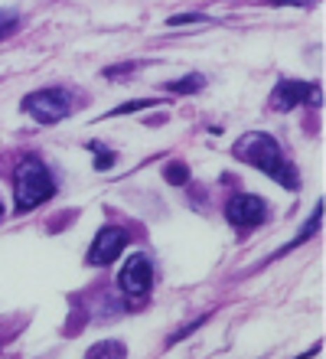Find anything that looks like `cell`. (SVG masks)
Segmentation results:
<instances>
[{"label":"cell","mask_w":326,"mask_h":359,"mask_svg":"<svg viewBox=\"0 0 326 359\" xmlns=\"http://www.w3.org/2000/svg\"><path fill=\"white\" fill-rule=\"evenodd\" d=\"M235 157L245 163H252V167H258V170L268 173L271 180H278L280 187L297 189V173H294V167L280 157V147L271 134H258V131L245 134L242 141L235 144Z\"/></svg>","instance_id":"cell-1"},{"label":"cell","mask_w":326,"mask_h":359,"mask_svg":"<svg viewBox=\"0 0 326 359\" xmlns=\"http://www.w3.org/2000/svg\"><path fill=\"white\" fill-rule=\"evenodd\" d=\"M13 189H17V212H29V209L43 206L46 199H53L56 183H53L49 170L36 161V157H29V161H23L17 167Z\"/></svg>","instance_id":"cell-2"},{"label":"cell","mask_w":326,"mask_h":359,"mask_svg":"<svg viewBox=\"0 0 326 359\" xmlns=\"http://www.w3.org/2000/svg\"><path fill=\"white\" fill-rule=\"evenodd\" d=\"M20 108L27 114H33L39 124H56L69 114L72 98H69V92H62V88H39V92H29L27 98L20 102Z\"/></svg>","instance_id":"cell-3"},{"label":"cell","mask_w":326,"mask_h":359,"mask_svg":"<svg viewBox=\"0 0 326 359\" xmlns=\"http://www.w3.org/2000/svg\"><path fill=\"white\" fill-rule=\"evenodd\" d=\"M118 284H121L124 294H134V297H144L154 284V262L147 255H130L124 262L121 274H118Z\"/></svg>","instance_id":"cell-4"},{"label":"cell","mask_w":326,"mask_h":359,"mask_svg":"<svg viewBox=\"0 0 326 359\" xmlns=\"http://www.w3.org/2000/svg\"><path fill=\"white\" fill-rule=\"evenodd\" d=\"M225 216H229V222H232V226L252 229V226H261V222H264V216H268V206H264V199L252 196V193H242V196H232V199H229Z\"/></svg>","instance_id":"cell-5"},{"label":"cell","mask_w":326,"mask_h":359,"mask_svg":"<svg viewBox=\"0 0 326 359\" xmlns=\"http://www.w3.org/2000/svg\"><path fill=\"white\" fill-rule=\"evenodd\" d=\"M128 245V232L121 226H104L92 242V252H88V265H111L114 258L124 252Z\"/></svg>","instance_id":"cell-6"},{"label":"cell","mask_w":326,"mask_h":359,"mask_svg":"<svg viewBox=\"0 0 326 359\" xmlns=\"http://www.w3.org/2000/svg\"><path fill=\"white\" fill-rule=\"evenodd\" d=\"M320 86H310V82H297V79H284L278 82V88L271 92V104L278 108V111H290V108H297L304 102H320Z\"/></svg>","instance_id":"cell-7"},{"label":"cell","mask_w":326,"mask_h":359,"mask_svg":"<svg viewBox=\"0 0 326 359\" xmlns=\"http://www.w3.org/2000/svg\"><path fill=\"white\" fill-rule=\"evenodd\" d=\"M163 180H167V183H173V187H183V183L189 180V167H186V163H179V161L167 163V167H163Z\"/></svg>","instance_id":"cell-8"},{"label":"cell","mask_w":326,"mask_h":359,"mask_svg":"<svg viewBox=\"0 0 326 359\" xmlns=\"http://www.w3.org/2000/svg\"><path fill=\"white\" fill-rule=\"evenodd\" d=\"M205 82H203V76H186V79H177V82H170V92H177V95H193V92H199Z\"/></svg>","instance_id":"cell-9"},{"label":"cell","mask_w":326,"mask_h":359,"mask_svg":"<svg viewBox=\"0 0 326 359\" xmlns=\"http://www.w3.org/2000/svg\"><path fill=\"white\" fill-rule=\"evenodd\" d=\"M98 356H128V350H124V343H95L92 350H88V359H98Z\"/></svg>","instance_id":"cell-10"},{"label":"cell","mask_w":326,"mask_h":359,"mask_svg":"<svg viewBox=\"0 0 326 359\" xmlns=\"http://www.w3.org/2000/svg\"><path fill=\"white\" fill-rule=\"evenodd\" d=\"M17 27H20V13L17 10H4V13H0V39H7Z\"/></svg>","instance_id":"cell-11"},{"label":"cell","mask_w":326,"mask_h":359,"mask_svg":"<svg viewBox=\"0 0 326 359\" xmlns=\"http://www.w3.org/2000/svg\"><path fill=\"white\" fill-rule=\"evenodd\" d=\"M205 20H209V13H173L167 23L170 27H186V23H205Z\"/></svg>","instance_id":"cell-12"},{"label":"cell","mask_w":326,"mask_h":359,"mask_svg":"<svg viewBox=\"0 0 326 359\" xmlns=\"http://www.w3.org/2000/svg\"><path fill=\"white\" fill-rule=\"evenodd\" d=\"M154 98H140V102H128V104H118L111 111V118H118V114H130V111H140V108H154Z\"/></svg>","instance_id":"cell-13"},{"label":"cell","mask_w":326,"mask_h":359,"mask_svg":"<svg viewBox=\"0 0 326 359\" xmlns=\"http://www.w3.org/2000/svg\"><path fill=\"white\" fill-rule=\"evenodd\" d=\"M88 147L98 154V161H95V170H111V167H114V154H111V151H102L98 144H88Z\"/></svg>","instance_id":"cell-14"},{"label":"cell","mask_w":326,"mask_h":359,"mask_svg":"<svg viewBox=\"0 0 326 359\" xmlns=\"http://www.w3.org/2000/svg\"><path fill=\"white\" fill-rule=\"evenodd\" d=\"M271 7H313L317 0H268Z\"/></svg>","instance_id":"cell-15"},{"label":"cell","mask_w":326,"mask_h":359,"mask_svg":"<svg viewBox=\"0 0 326 359\" xmlns=\"http://www.w3.org/2000/svg\"><path fill=\"white\" fill-rule=\"evenodd\" d=\"M137 69V62H124V66H114V69H104V76L114 79V76H121V72H134Z\"/></svg>","instance_id":"cell-16"},{"label":"cell","mask_w":326,"mask_h":359,"mask_svg":"<svg viewBox=\"0 0 326 359\" xmlns=\"http://www.w3.org/2000/svg\"><path fill=\"white\" fill-rule=\"evenodd\" d=\"M0 219H4V203H0Z\"/></svg>","instance_id":"cell-17"}]
</instances>
